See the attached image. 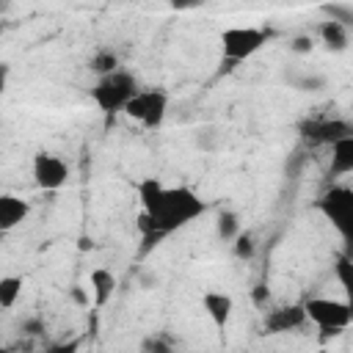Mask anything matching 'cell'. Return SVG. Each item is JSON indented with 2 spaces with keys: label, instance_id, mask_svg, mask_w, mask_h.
I'll return each instance as SVG.
<instances>
[{
  "label": "cell",
  "instance_id": "6da1fadb",
  "mask_svg": "<svg viewBox=\"0 0 353 353\" xmlns=\"http://www.w3.org/2000/svg\"><path fill=\"white\" fill-rule=\"evenodd\" d=\"M141 212H138V232H141V256H146L152 248H157L171 232L188 226L199 215L207 212L204 199L188 188H165L157 176H143L135 185Z\"/></svg>",
  "mask_w": 353,
  "mask_h": 353
},
{
  "label": "cell",
  "instance_id": "7a4b0ae2",
  "mask_svg": "<svg viewBox=\"0 0 353 353\" xmlns=\"http://www.w3.org/2000/svg\"><path fill=\"white\" fill-rule=\"evenodd\" d=\"M314 210H320L323 218L331 221V226L336 229V234L345 243V254L353 256V188H347V185L328 188L314 201Z\"/></svg>",
  "mask_w": 353,
  "mask_h": 353
},
{
  "label": "cell",
  "instance_id": "3957f363",
  "mask_svg": "<svg viewBox=\"0 0 353 353\" xmlns=\"http://www.w3.org/2000/svg\"><path fill=\"white\" fill-rule=\"evenodd\" d=\"M141 91L138 80L132 72L127 69H119L108 77H99L91 88V99L94 105L105 113V116H116V113H124V108L132 102V97Z\"/></svg>",
  "mask_w": 353,
  "mask_h": 353
},
{
  "label": "cell",
  "instance_id": "277c9868",
  "mask_svg": "<svg viewBox=\"0 0 353 353\" xmlns=\"http://www.w3.org/2000/svg\"><path fill=\"white\" fill-rule=\"evenodd\" d=\"M268 30L265 28H251V25H234L221 30V58L226 66L240 63L245 58H251L254 52H259L268 41Z\"/></svg>",
  "mask_w": 353,
  "mask_h": 353
},
{
  "label": "cell",
  "instance_id": "5b68a950",
  "mask_svg": "<svg viewBox=\"0 0 353 353\" xmlns=\"http://www.w3.org/2000/svg\"><path fill=\"white\" fill-rule=\"evenodd\" d=\"M168 113V94L163 88H141L132 102L124 108V116L138 121L143 130H157L163 127Z\"/></svg>",
  "mask_w": 353,
  "mask_h": 353
},
{
  "label": "cell",
  "instance_id": "8992f818",
  "mask_svg": "<svg viewBox=\"0 0 353 353\" xmlns=\"http://www.w3.org/2000/svg\"><path fill=\"white\" fill-rule=\"evenodd\" d=\"M309 320L323 328V334H339L353 323V306L347 301H334V298H309L306 303Z\"/></svg>",
  "mask_w": 353,
  "mask_h": 353
},
{
  "label": "cell",
  "instance_id": "52a82bcc",
  "mask_svg": "<svg viewBox=\"0 0 353 353\" xmlns=\"http://www.w3.org/2000/svg\"><path fill=\"white\" fill-rule=\"evenodd\" d=\"M298 135L312 146H334L342 138L353 135V121L347 119H303L298 124Z\"/></svg>",
  "mask_w": 353,
  "mask_h": 353
},
{
  "label": "cell",
  "instance_id": "ba28073f",
  "mask_svg": "<svg viewBox=\"0 0 353 353\" xmlns=\"http://www.w3.org/2000/svg\"><path fill=\"white\" fill-rule=\"evenodd\" d=\"M30 168H33V182L41 190H61L69 179V165L52 152H36Z\"/></svg>",
  "mask_w": 353,
  "mask_h": 353
},
{
  "label": "cell",
  "instance_id": "9c48e42d",
  "mask_svg": "<svg viewBox=\"0 0 353 353\" xmlns=\"http://www.w3.org/2000/svg\"><path fill=\"white\" fill-rule=\"evenodd\" d=\"M306 320H309V314H306V306H303V303L276 306V309H268V312H265L262 334H268V336H276V334H292V331H298Z\"/></svg>",
  "mask_w": 353,
  "mask_h": 353
},
{
  "label": "cell",
  "instance_id": "30bf717a",
  "mask_svg": "<svg viewBox=\"0 0 353 353\" xmlns=\"http://www.w3.org/2000/svg\"><path fill=\"white\" fill-rule=\"evenodd\" d=\"M201 309L207 312V317L212 320V325L218 331H226V325L232 323V314H234V301L229 292H221V290H207L201 295Z\"/></svg>",
  "mask_w": 353,
  "mask_h": 353
},
{
  "label": "cell",
  "instance_id": "8fae6325",
  "mask_svg": "<svg viewBox=\"0 0 353 353\" xmlns=\"http://www.w3.org/2000/svg\"><path fill=\"white\" fill-rule=\"evenodd\" d=\"M28 215H30V204L25 199H19L14 193H3L0 196V232L3 234L17 229L22 221H28Z\"/></svg>",
  "mask_w": 353,
  "mask_h": 353
},
{
  "label": "cell",
  "instance_id": "7c38bea8",
  "mask_svg": "<svg viewBox=\"0 0 353 353\" xmlns=\"http://www.w3.org/2000/svg\"><path fill=\"white\" fill-rule=\"evenodd\" d=\"M88 284H91V301L97 309H102L116 292V276L108 268H94L88 276Z\"/></svg>",
  "mask_w": 353,
  "mask_h": 353
},
{
  "label": "cell",
  "instance_id": "4fadbf2b",
  "mask_svg": "<svg viewBox=\"0 0 353 353\" xmlns=\"http://www.w3.org/2000/svg\"><path fill=\"white\" fill-rule=\"evenodd\" d=\"M331 176H345L353 174V135L342 138L339 143L331 146V163H328Z\"/></svg>",
  "mask_w": 353,
  "mask_h": 353
},
{
  "label": "cell",
  "instance_id": "5bb4252c",
  "mask_svg": "<svg viewBox=\"0 0 353 353\" xmlns=\"http://www.w3.org/2000/svg\"><path fill=\"white\" fill-rule=\"evenodd\" d=\"M317 33H320V41L325 44L328 52H345V50H347L350 36H347V28H345V25L325 19V22H320Z\"/></svg>",
  "mask_w": 353,
  "mask_h": 353
},
{
  "label": "cell",
  "instance_id": "9a60e30c",
  "mask_svg": "<svg viewBox=\"0 0 353 353\" xmlns=\"http://www.w3.org/2000/svg\"><path fill=\"white\" fill-rule=\"evenodd\" d=\"M88 69L97 74V80H99V77H108V74H113V72L121 69V66H119V55H116L110 47H99V50L91 55Z\"/></svg>",
  "mask_w": 353,
  "mask_h": 353
},
{
  "label": "cell",
  "instance_id": "2e32d148",
  "mask_svg": "<svg viewBox=\"0 0 353 353\" xmlns=\"http://www.w3.org/2000/svg\"><path fill=\"white\" fill-rule=\"evenodd\" d=\"M334 276H336V281H339V287L345 292V301L353 306V256L336 254V259H334Z\"/></svg>",
  "mask_w": 353,
  "mask_h": 353
},
{
  "label": "cell",
  "instance_id": "e0dca14e",
  "mask_svg": "<svg viewBox=\"0 0 353 353\" xmlns=\"http://www.w3.org/2000/svg\"><path fill=\"white\" fill-rule=\"evenodd\" d=\"M215 232H218L221 240L234 243L237 234L243 232V229H240V215H237L234 210H221V212H218V221H215Z\"/></svg>",
  "mask_w": 353,
  "mask_h": 353
},
{
  "label": "cell",
  "instance_id": "ac0fdd59",
  "mask_svg": "<svg viewBox=\"0 0 353 353\" xmlns=\"http://www.w3.org/2000/svg\"><path fill=\"white\" fill-rule=\"evenodd\" d=\"M19 295H22V276H3L0 279V306L14 309Z\"/></svg>",
  "mask_w": 353,
  "mask_h": 353
},
{
  "label": "cell",
  "instance_id": "d6986e66",
  "mask_svg": "<svg viewBox=\"0 0 353 353\" xmlns=\"http://www.w3.org/2000/svg\"><path fill=\"white\" fill-rule=\"evenodd\" d=\"M325 14V19L331 22H339L345 28H353V3H328L320 8Z\"/></svg>",
  "mask_w": 353,
  "mask_h": 353
},
{
  "label": "cell",
  "instance_id": "ffe728a7",
  "mask_svg": "<svg viewBox=\"0 0 353 353\" xmlns=\"http://www.w3.org/2000/svg\"><path fill=\"white\" fill-rule=\"evenodd\" d=\"M141 353H176V347L171 345L168 336H163V334H152V336H143V342H141Z\"/></svg>",
  "mask_w": 353,
  "mask_h": 353
},
{
  "label": "cell",
  "instance_id": "44dd1931",
  "mask_svg": "<svg viewBox=\"0 0 353 353\" xmlns=\"http://www.w3.org/2000/svg\"><path fill=\"white\" fill-rule=\"evenodd\" d=\"M193 143L201 152H215V149H221V135L215 132V127H201V130H196Z\"/></svg>",
  "mask_w": 353,
  "mask_h": 353
},
{
  "label": "cell",
  "instance_id": "7402d4cb",
  "mask_svg": "<svg viewBox=\"0 0 353 353\" xmlns=\"http://www.w3.org/2000/svg\"><path fill=\"white\" fill-rule=\"evenodd\" d=\"M232 251H234L237 259H254V254H256V243H254V237H251L248 232H240L237 240L232 243Z\"/></svg>",
  "mask_w": 353,
  "mask_h": 353
},
{
  "label": "cell",
  "instance_id": "603a6c76",
  "mask_svg": "<svg viewBox=\"0 0 353 353\" xmlns=\"http://www.w3.org/2000/svg\"><path fill=\"white\" fill-rule=\"evenodd\" d=\"M325 85H328V77H325V74H317V72L303 74V77H298V80H295V88H298V91H309V94L323 91Z\"/></svg>",
  "mask_w": 353,
  "mask_h": 353
},
{
  "label": "cell",
  "instance_id": "cb8c5ba5",
  "mask_svg": "<svg viewBox=\"0 0 353 353\" xmlns=\"http://www.w3.org/2000/svg\"><path fill=\"white\" fill-rule=\"evenodd\" d=\"M80 347H83V339H80V336H69V339H63V342L50 345L44 353H80Z\"/></svg>",
  "mask_w": 353,
  "mask_h": 353
},
{
  "label": "cell",
  "instance_id": "d4e9b609",
  "mask_svg": "<svg viewBox=\"0 0 353 353\" xmlns=\"http://www.w3.org/2000/svg\"><path fill=\"white\" fill-rule=\"evenodd\" d=\"M290 50H292V52H298V55H306V52H312V50H314V39H312L309 33L292 36V41H290Z\"/></svg>",
  "mask_w": 353,
  "mask_h": 353
},
{
  "label": "cell",
  "instance_id": "484cf974",
  "mask_svg": "<svg viewBox=\"0 0 353 353\" xmlns=\"http://www.w3.org/2000/svg\"><path fill=\"white\" fill-rule=\"evenodd\" d=\"M251 301H254V306H256V309H262V312H265V306H268V301H270V290H268L265 284H256V287L251 290Z\"/></svg>",
  "mask_w": 353,
  "mask_h": 353
},
{
  "label": "cell",
  "instance_id": "4316f807",
  "mask_svg": "<svg viewBox=\"0 0 353 353\" xmlns=\"http://www.w3.org/2000/svg\"><path fill=\"white\" fill-rule=\"evenodd\" d=\"M44 334V323L39 317H28L22 323V336H41Z\"/></svg>",
  "mask_w": 353,
  "mask_h": 353
},
{
  "label": "cell",
  "instance_id": "83f0119b",
  "mask_svg": "<svg viewBox=\"0 0 353 353\" xmlns=\"http://www.w3.org/2000/svg\"><path fill=\"white\" fill-rule=\"evenodd\" d=\"M69 298L80 306V309H88V290L85 287H80V284H72L69 287Z\"/></svg>",
  "mask_w": 353,
  "mask_h": 353
},
{
  "label": "cell",
  "instance_id": "f1b7e54d",
  "mask_svg": "<svg viewBox=\"0 0 353 353\" xmlns=\"http://www.w3.org/2000/svg\"><path fill=\"white\" fill-rule=\"evenodd\" d=\"M157 281H160V279H157V273H154V270H143V273L138 276V284H141L143 290H152Z\"/></svg>",
  "mask_w": 353,
  "mask_h": 353
},
{
  "label": "cell",
  "instance_id": "f546056e",
  "mask_svg": "<svg viewBox=\"0 0 353 353\" xmlns=\"http://www.w3.org/2000/svg\"><path fill=\"white\" fill-rule=\"evenodd\" d=\"M77 248H80V251H91V248H94V240H91V237H80V240H77Z\"/></svg>",
  "mask_w": 353,
  "mask_h": 353
}]
</instances>
